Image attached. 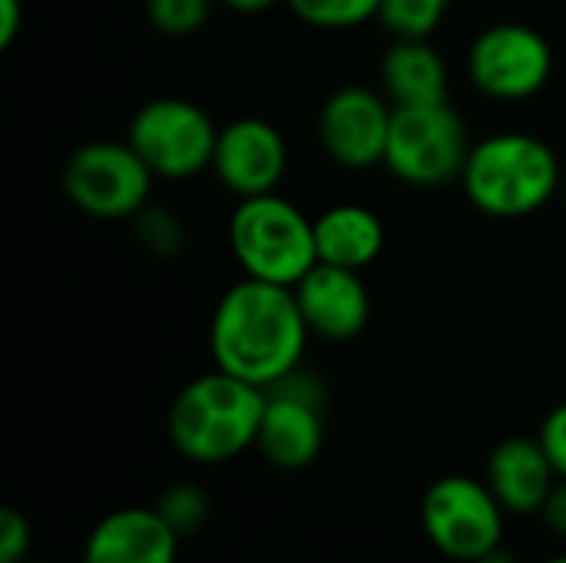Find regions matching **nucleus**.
I'll list each match as a JSON object with an SVG mask.
<instances>
[{"label":"nucleus","instance_id":"1","mask_svg":"<svg viewBox=\"0 0 566 563\" xmlns=\"http://www.w3.org/2000/svg\"><path fill=\"white\" fill-rule=\"evenodd\" d=\"M308 338L295 289L249 275L219 295L209 319L212 365L259 388H272L305 365Z\"/></svg>","mask_w":566,"mask_h":563},{"label":"nucleus","instance_id":"2","mask_svg":"<svg viewBox=\"0 0 566 563\" xmlns=\"http://www.w3.org/2000/svg\"><path fill=\"white\" fill-rule=\"evenodd\" d=\"M265 415V388L212 368L179 388L169 405L166 435L192 465H226L255 451Z\"/></svg>","mask_w":566,"mask_h":563},{"label":"nucleus","instance_id":"3","mask_svg":"<svg viewBox=\"0 0 566 563\" xmlns=\"http://www.w3.org/2000/svg\"><path fill=\"white\" fill-rule=\"evenodd\" d=\"M557 149L524 129H501L478 139L461 173V192L491 219H527L564 192Z\"/></svg>","mask_w":566,"mask_h":563},{"label":"nucleus","instance_id":"4","mask_svg":"<svg viewBox=\"0 0 566 563\" xmlns=\"http://www.w3.org/2000/svg\"><path fill=\"white\" fill-rule=\"evenodd\" d=\"M226 239L232 259L249 279L295 289L318 262L315 216L279 192L235 199Z\"/></svg>","mask_w":566,"mask_h":563},{"label":"nucleus","instance_id":"5","mask_svg":"<svg viewBox=\"0 0 566 563\" xmlns=\"http://www.w3.org/2000/svg\"><path fill=\"white\" fill-rule=\"evenodd\" d=\"M464 116L448 103L431 106H395L385 169L415 189H441L458 183L471 153Z\"/></svg>","mask_w":566,"mask_h":563},{"label":"nucleus","instance_id":"6","mask_svg":"<svg viewBox=\"0 0 566 563\" xmlns=\"http://www.w3.org/2000/svg\"><path fill=\"white\" fill-rule=\"evenodd\" d=\"M219 129L206 106L186 96H156L133 113L126 139L156 179L182 183L212 169Z\"/></svg>","mask_w":566,"mask_h":563},{"label":"nucleus","instance_id":"7","mask_svg":"<svg viewBox=\"0 0 566 563\" xmlns=\"http://www.w3.org/2000/svg\"><path fill=\"white\" fill-rule=\"evenodd\" d=\"M153 169L129 139H90L63 163V196L73 209L99 222L133 219L149 206Z\"/></svg>","mask_w":566,"mask_h":563},{"label":"nucleus","instance_id":"8","mask_svg":"<svg viewBox=\"0 0 566 563\" xmlns=\"http://www.w3.org/2000/svg\"><path fill=\"white\" fill-rule=\"evenodd\" d=\"M421 528L438 554L458 563H478L504 544L507 511L471 475H444L421 498Z\"/></svg>","mask_w":566,"mask_h":563},{"label":"nucleus","instance_id":"9","mask_svg":"<svg viewBox=\"0 0 566 563\" xmlns=\"http://www.w3.org/2000/svg\"><path fill=\"white\" fill-rule=\"evenodd\" d=\"M557 56L551 40L521 20H501L484 27L464 56L471 86L497 103L534 100L554 76Z\"/></svg>","mask_w":566,"mask_h":563},{"label":"nucleus","instance_id":"10","mask_svg":"<svg viewBox=\"0 0 566 563\" xmlns=\"http://www.w3.org/2000/svg\"><path fill=\"white\" fill-rule=\"evenodd\" d=\"M325 382L298 365L292 375L265 388V415L255 451L279 471H305L325 448Z\"/></svg>","mask_w":566,"mask_h":563},{"label":"nucleus","instance_id":"11","mask_svg":"<svg viewBox=\"0 0 566 563\" xmlns=\"http://www.w3.org/2000/svg\"><path fill=\"white\" fill-rule=\"evenodd\" d=\"M391 119L395 103L385 96V90L345 83L332 90L318 110V143L335 166L365 173L385 163Z\"/></svg>","mask_w":566,"mask_h":563},{"label":"nucleus","instance_id":"12","mask_svg":"<svg viewBox=\"0 0 566 563\" xmlns=\"http://www.w3.org/2000/svg\"><path fill=\"white\" fill-rule=\"evenodd\" d=\"M212 173L235 199L279 192L289 173V143L275 123L262 116H239L219 129Z\"/></svg>","mask_w":566,"mask_h":563},{"label":"nucleus","instance_id":"13","mask_svg":"<svg viewBox=\"0 0 566 563\" xmlns=\"http://www.w3.org/2000/svg\"><path fill=\"white\" fill-rule=\"evenodd\" d=\"M295 299L308 332L325 342H352L371 322V292L355 269L315 262L298 279Z\"/></svg>","mask_w":566,"mask_h":563},{"label":"nucleus","instance_id":"14","mask_svg":"<svg viewBox=\"0 0 566 563\" xmlns=\"http://www.w3.org/2000/svg\"><path fill=\"white\" fill-rule=\"evenodd\" d=\"M179 541L156 508H116L90 528L80 563H176Z\"/></svg>","mask_w":566,"mask_h":563},{"label":"nucleus","instance_id":"15","mask_svg":"<svg viewBox=\"0 0 566 563\" xmlns=\"http://www.w3.org/2000/svg\"><path fill=\"white\" fill-rule=\"evenodd\" d=\"M484 481L494 491V498L504 504L507 514L531 518V514L544 511L560 475H557L541 438L511 435V438L497 441L494 451L488 455Z\"/></svg>","mask_w":566,"mask_h":563},{"label":"nucleus","instance_id":"16","mask_svg":"<svg viewBox=\"0 0 566 563\" xmlns=\"http://www.w3.org/2000/svg\"><path fill=\"white\" fill-rule=\"evenodd\" d=\"M381 90L395 106H431L451 100V73L431 40H391L381 56Z\"/></svg>","mask_w":566,"mask_h":563},{"label":"nucleus","instance_id":"17","mask_svg":"<svg viewBox=\"0 0 566 563\" xmlns=\"http://www.w3.org/2000/svg\"><path fill=\"white\" fill-rule=\"evenodd\" d=\"M385 222L371 206L335 202L315 216V246L318 262L365 272L385 252Z\"/></svg>","mask_w":566,"mask_h":563},{"label":"nucleus","instance_id":"18","mask_svg":"<svg viewBox=\"0 0 566 563\" xmlns=\"http://www.w3.org/2000/svg\"><path fill=\"white\" fill-rule=\"evenodd\" d=\"M133 242L159 262H172L186 252L189 246V229L182 222V216L169 206H156L149 202L146 209H139L133 219Z\"/></svg>","mask_w":566,"mask_h":563},{"label":"nucleus","instance_id":"19","mask_svg":"<svg viewBox=\"0 0 566 563\" xmlns=\"http://www.w3.org/2000/svg\"><path fill=\"white\" fill-rule=\"evenodd\" d=\"M454 0H381L378 23L391 40H431Z\"/></svg>","mask_w":566,"mask_h":563},{"label":"nucleus","instance_id":"20","mask_svg":"<svg viewBox=\"0 0 566 563\" xmlns=\"http://www.w3.org/2000/svg\"><path fill=\"white\" fill-rule=\"evenodd\" d=\"M159 514H163V521L186 541V538H196L206 524H209V518H212V498H209V491L202 488V484H196V481H176V484H169L159 498H156V504H153Z\"/></svg>","mask_w":566,"mask_h":563},{"label":"nucleus","instance_id":"21","mask_svg":"<svg viewBox=\"0 0 566 563\" xmlns=\"http://www.w3.org/2000/svg\"><path fill=\"white\" fill-rule=\"evenodd\" d=\"M289 10L315 30H355L378 20L381 0H285Z\"/></svg>","mask_w":566,"mask_h":563},{"label":"nucleus","instance_id":"22","mask_svg":"<svg viewBox=\"0 0 566 563\" xmlns=\"http://www.w3.org/2000/svg\"><path fill=\"white\" fill-rule=\"evenodd\" d=\"M219 7V0H146V20L159 37L169 40H182L199 33L212 10Z\"/></svg>","mask_w":566,"mask_h":563},{"label":"nucleus","instance_id":"23","mask_svg":"<svg viewBox=\"0 0 566 563\" xmlns=\"http://www.w3.org/2000/svg\"><path fill=\"white\" fill-rule=\"evenodd\" d=\"M33 548V528L27 514L3 508L0 511V563H23Z\"/></svg>","mask_w":566,"mask_h":563},{"label":"nucleus","instance_id":"24","mask_svg":"<svg viewBox=\"0 0 566 563\" xmlns=\"http://www.w3.org/2000/svg\"><path fill=\"white\" fill-rule=\"evenodd\" d=\"M537 438L544 441V448H547V455H551L557 475L566 478V402L564 405H557V408L544 418Z\"/></svg>","mask_w":566,"mask_h":563},{"label":"nucleus","instance_id":"25","mask_svg":"<svg viewBox=\"0 0 566 563\" xmlns=\"http://www.w3.org/2000/svg\"><path fill=\"white\" fill-rule=\"evenodd\" d=\"M27 7L23 0H0V50H10L17 37L23 33Z\"/></svg>","mask_w":566,"mask_h":563},{"label":"nucleus","instance_id":"26","mask_svg":"<svg viewBox=\"0 0 566 563\" xmlns=\"http://www.w3.org/2000/svg\"><path fill=\"white\" fill-rule=\"evenodd\" d=\"M541 518H544V524H547L551 534H557V538H564L566 541V478H560L557 488L551 491V498H547Z\"/></svg>","mask_w":566,"mask_h":563},{"label":"nucleus","instance_id":"27","mask_svg":"<svg viewBox=\"0 0 566 563\" xmlns=\"http://www.w3.org/2000/svg\"><path fill=\"white\" fill-rule=\"evenodd\" d=\"M285 0H219V7L232 10V13H242V17H255V13H269L272 7H279Z\"/></svg>","mask_w":566,"mask_h":563},{"label":"nucleus","instance_id":"28","mask_svg":"<svg viewBox=\"0 0 566 563\" xmlns=\"http://www.w3.org/2000/svg\"><path fill=\"white\" fill-rule=\"evenodd\" d=\"M478 563H517V557L511 554V548H507V544H501V548H494L491 554H484Z\"/></svg>","mask_w":566,"mask_h":563},{"label":"nucleus","instance_id":"29","mask_svg":"<svg viewBox=\"0 0 566 563\" xmlns=\"http://www.w3.org/2000/svg\"><path fill=\"white\" fill-rule=\"evenodd\" d=\"M544 563H566V554H557V557H551V561Z\"/></svg>","mask_w":566,"mask_h":563},{"label":"nucleus","instance_id":"30","mask_svg":"<svg viewBox=\"0 0 566 563\" xmlns=\"http://www.w3.org/2000/svg\"><path fill=\"white\" fill-rule=\"evenodd\" d=\"M23 563H43V561H33V557H27V561H23Z\"/></svg>","mask_w":566,"mask_h":563},{"label":"nucleus","instance_id":"31","mask_svg":"<svg viewBox=\"0 0 566 563\" xmlns=\"http://www.w3.org/2000/svg\"><path fill=\"white\" fill-rule=\"evenodd\" d=\"M560 196H564V199H566V176H564V192H560Z\"/></svg>","mask_w":566,"mask_h":563}]
</instances>
